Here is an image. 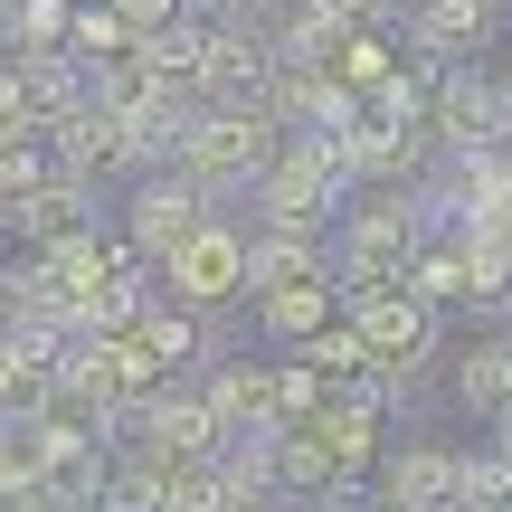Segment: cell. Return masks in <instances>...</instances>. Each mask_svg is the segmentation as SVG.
<instances>
[{"label": "cell", "mask_w": 512, "mask_h": 512, "mask_svg": "<svg viewBox=\"0 0 512 512\" xmlns=\"http://www.w3.org/2000/svg\"><path fill=\"white\" fill-rule=\"evenodd\" d=\"M181 162L200 171V181H247V171L275 162V124L266 114H209V124H181Z\"/></svg>", "instance_id": "6da1fadb"}, {"label": "cell", "mask_w": 512, "mask_h": 512, "mask_svg": "<svg viewBox=\"0 0 512 512\" xmlns=\"http://www.w3.org/2000/svg\"><path fill=\"white\" fill-rule=\"evenodd\" d=\"M171 285H181L190 304H209V294L247 285V247L228 238V228H190V238L171 247Z\"/></svg>", "instance_id": "7a4b0ae2"}, {"label": "cell", "mask_w": 512, "mask_h": 512, "mask_svg": "<svg viewBox=\"0 0 512 512\" xmlns=\"http://www.w3.org/2000/svg\"><path fill=\"white\" fill-rule=\"evenodd\" d=\"M332 162H342V152H285V162H266V209H275V219H285V228H304L313 219V200H323V181H332Z\"/></svg>", "instance_id": "3957f363"}, {"label": "cell", "mask_w": 512, "mask_h": 512, "mask_svg": "<svg viewBox=\"0 0 512 512\" xmlns=\"http://www.w3.org/2000/svg\"><path fill=\"white\" fill-rule=\"evenodd\" d=\"M446 133H456V143H475V152H494L503 143V95L494 86H475V76H446Z\"/></svg>", "instance_id": "277c9868"}, {"label": "cell", "mask_w": 512, "mask_h": 512, "mask_svg": "<svg viewBox=\"0 0 512 512\" xmlns=\"http://www.w3.org/2000/svg\"><path fill=\"white\" fill-rule=\"evenodd\" d=\"M190 228H200V190H143V200H133V238L152 256H171Z\"/></svg>", "instance_id": "5b68a950"}, {"label": "cell", "mask_w": 512, "mask_h": 512, "mask_svg": "<svg viewBox=\"0 0 512 512\" xmlns=\"http://www.w3.org/2000/svg\"><path fill=\"white\" fill-rule=\"evenodd\" d=\"M361 332H370V351H380V361H408V351L427 342L418 304H389V294H370V304H361Z\"/></svg>", "instance_id": "8992f818"}, {"label": "cell", "mask_w": 512, "mask_h": 512, "mask_svg": "<svg viewBox=\"0 0 512 512\" xmlns=\"http://www.w3.org/2000/svg\"><path fill=\"white\" fill-rule=\"evenodd\" d=\"M418 38H427V48H475V38H484V0H427Z\"/></svg>", "instance_id": "52a82bcc"}, {"label": "cell", "mask_w": 512, "mask_h": 512, "mask_svg": "<svg viewBox=\"0 0 512 512\" xmlns=\"http://www.w3.org/2000/svg\"><path fill=\"white\" fill-rule=\"evenodd\" d=\"M399 247H408V219H399V209H370V219L351 228V266H361V275H380Z\"/></svg>", "instance_id": "ba28073f"}, {"label": "cell", "mask_w": 512, "mask_h": 512, "mask_svg": "<svg viewBox=\"0 0 512 512\" xmlns=\"http://www.w3.org/2000/svg\"><path fill=\"white\" fill-rule=\"evenodd\" d=\"M304 266H313L304 238H266V247H247V275H256V285H304Z\"/></svg>", "instance_id": "9c48e42d"}, {"label": "cell", "mask_w": 512, "mask_h": 512, "mask_svg": "<svg viewBox=\"0 0 512 512\" xmlns=\"http://www.w3.org/2000/svg\"><path fill=\"white\" fill-rule=\"evenodd\" d=\"M399 494H408V503L456 494V465H446V456H408V465H399Z\"/></svg>", "instance_id": "30bf717a"}, {"label": "cell", "mask_w": 512, "mask_h": 512, "mask_svg": "<svg viewBox=\"0 0 512 512\" xmlns=\"http://www.w3.org/2000/svg\"><path fill=\"white\" fill-rule=\"evenodd\" d=\"M275 323H285V332L323 323V285H313V275H304V285H275Z\"/></svg>", "instance_id": "8fae6325"}, {"label": "cell", "mask_w": 512, "mask_h": 512, "mask_svg": "<svg viewBox=\"0 0 512 512\" xmlns=\"http://www.w3.org/2000/svg\"><path fill=\"white\" fill-rule=\"evenodd\" d=\"M465 389H475V399H512V351H475V361H465Z\"/></svg>", "instance_id": "7c38bea8"}, {"label": "cell", "mask_w": 512, "mask_h": 512, "mask_svg": "<svg viewBox=\"0 0 512 512\" xmlns=\"http://www.w3.org/2000/svg\"><path fill=\"white\" fill-rule=\"evenodd\" d=\"M76 48H133V38H124V19L86 10V19H76Z\"/></svg>", "instance_id": "4fadbf2b"}, {"label": "cell", "mask_w": 512, "mask_h": 512, "mask_svg": "<svg viewBox=\"0 0 512 512\" xmlns=\"http://www.w3.org/2000/svg\"><path fill=\"white\" fill-rule=\"evenodd\" d=\"M456 484H465V494H475V503H494V494H512V465H465Z\"/></svg>", "instance_id": "5bb4252c"}]
</instances>
